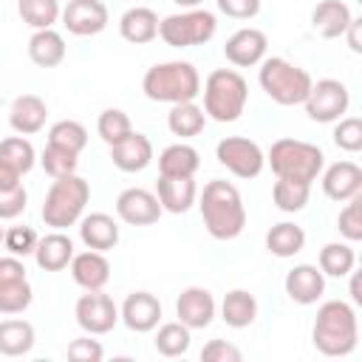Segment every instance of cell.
Masks as SVG:
<instances>
[{
    "mask_svg": "<svg viewBox=\"0 0 362 362\" xmlns=\"http://www.w3.org/2000/svg\"><path fill=\"white\" fill-rule=\"evenodd\" d=\"M201 218L206 232L215 240H232L246 226V206L235 184L229 181H209L201 192Z\"/></svg>",
    "mask_w": 362,
    "mask_h": 362,
    "instance_id": "1",
    "label": "cell"
},
{
    "mask_svg": "<svg viewBox=\"0 0 362 362\" xmlns=\"http://www.w3.org/2000/svg\"><path fill=\"white\" fill-rule=\"evenodd\" d=\"M314 348L325 356H348L356 348L359 328H356V311L345 300H328L317 308L314 331H311Z\"/></svg>",
    "mask_w": 362,
    "mask_h": 362,
    "instance_id": "2",
    "label": "cell"
},
{
    "mask_svg": "<svg viewBox=\"0 0 362 362\" xmlns=\"http://www.w3.org/2000/svg\"><path fill=\"white\" fill-rule=\"evenodd\" d=\"M141 90L147 99L153 102H192L201 93V76L195 71L192 62H161L147 68L144 79H141Z\"/></svg>",
    "mask_w": 362,
    "mask_h": 362,
    "instance_id": "3",
    "label": "cell"
},
{
    "mask_svg": "<svg viewBox=\"0 0 362 362\" xmlns=\"http://www.w3.org/2000/svg\"><path fill=\"white\" fill-rule=\"evenodd\" d=\"M204 113L215 122H235L246 110L249 85L232 68H218L204 82Z\"/></svg>",
    "mask_w": 362,
    "mask_h": 362,
    "instance_id": "4",
    "label": "cell"
},
{
    "mask_svg": "<svg viewBox=\"0 0 362 362\" xmlns=\"http://www.w3.org/2000/svg\"><path fill=\"white\" fill-rule=\"evenodd\" d=\"M260 88L266 96L277 105H303L308 90H311V74L283 57H269L260 59V74H257Z\"/></svg>",
    "mask_w": 362,
    "mask_h": 362,
    "instance_id": "5",
    "label": "cell"
},
{
    "mask_svg": "<svg viewBox=\"0 0 362 362\" xmlns=\"http://www.w3.org/2000/svg\"><path fill=\"white\" fill-rule=\"evenodd\" d=\"M266 161L272 164L277 178H291V181L311 184L322 173L325 156L317 144H308V141H300V139H277L272 144Z\"/></svg>",
    "mask_w": 362,
    "mask_h": 362,
    "instance_id": "6",
    "label": "cell"
},
{
    "mask_svg": "<svg viewBox=\"0 0 362 362\" xmlns=\"http://www.w3.org/2000/svg\"><path fill=\"white\" fill-rule=\"evenodd\" d=\"M88 198H90V184L85 178H79L76 173L65 175V178H54L51 189L45 192L40 215H42L45 226L68 229L82 218Z\"/></svg>",
    "mask_w": 362,
    "mask_h": 362,
    "instance_id": "7",
    "label": "cell"
},
{
    "mask_svg": "<svg viewBox=\"0 0 362 362\" xmlns=\"http://www.w3.org/2000/svg\"><path fill=\"white\" fill-rule=\"evenodd\" d=\"M215 31H218V20L206 8H189V11L158 20V37L173 48L204 45L215 37Z\"/></svg>",
    "mask_w": 362,
    "mask_h": 362,
    "instance_id": "8",
    "label": "cell"
},
{
    "mask_svg": "<svg viewBox=\"0 0 362 362\" xmlns=\"http://www.w3.org/2000/svg\"><path fill=\"white\" fill-rule=\"evenodd\" d=\"M303 105L311 122L328 124V122L342 119V113L351 105V93L339 79H320V82H311V90Z\"/></svg>",
    "mask_w": 362,
    "mask_h": 362,
    "instance_id": "9",
    "label": "cell"
},
{
    "mask_svg": "<svg viewBox=\"0 0 362 362\" xmlns=\"http://www.w3.org/2000/svg\"><path fill=\"white\" fill-rule=\"evenodd\" d=\"M215 156L238 178H255L266 167L263 150L252 139H243V136H226V139H221L218 147H215Z\"/></svg>",
    "mask_w": 362,
    "mask_h": 362,
    "instance_id": "10",
    "label": "cell"
},
{
    "mask_svg": "<svg viewBox=\"0 0 362 362\" xmlns=\"http://www.w3.org/2000/svg\"><path fill=\"white\" fill-rule=\"evenodd\" d=\"M74 317H76V322H79V328L85 334H107L119 322V308L99 288V291H88V294H82L76 300Z\"/></svg>",
    "mask_w": 362,
    "mask_h": 362,
    "instance_id": "11",
    "label": "cell"
},
{
    "mask_svg": "<svg viewBox=\"0 0 362 362\" xmlns=\"http://www.w3.org/2000/svg\"><path fill=\"white\" fill-rule=\"evenodd\" d=\"M62 25L76 37H90L107 28V6L102 0H68L62 8Z\"/></svg>",
    "mask_w": 362,
    "mask_h": 362,
    "instance_id": "12",
    "label": "cell"
},
{
    "mask_svg": "<svg viewBox=\"0 0 362 362\" xmlns=\"http://www.w3.org/2000/svg\"><path fill=\"white\" fill-rule=\"evenodd\" d=\"M161 204L153 192L141 189V187H130L124 192H119L116 198V215L130 223V226H150L161 218Z\"/></svg>",
    "mask_w": 362,
    "mask_h": 362,
    "instance_id": "13",
    "label": "cell"
},
{
    "mask_svg": "<svg viewBox=\"0 0 362 362\" xmlns=\"http://www.w3.org/2000/svg\"><path fill=\"white\" fill-rule=\"evenodd\" d=\"M119 317H122V322H124L130 331L147 334V331H153V328L158 325V320H161V303H158V297L150 294V291H133V294H127V300L122 303Z\"/></svg>",
    "mask_w": 362,
    "mask_h": 362,
    "instance_id": "14",
    "label": "cell"
},
{
    "mask_svg": "<svg viewBox=\"0 0 362 362\" xmlns=\"http://www.w3.org/2000/svg\"><path fill=\"white\" fill-rule=\"evenodd\" d=\"M266 48H269V40L260 28H240L226 40L223 54L232 65L252 68V65H260V59L266 57Z\"/></svg>",
    "mask_w": 362,
    "mask_h": 362,
    "instance_id": "15",
    "label": "cell"
},
{
    "mask_svg": "<svg viewBox=\"0 0 362 362\" xmlns=\"http://www.w3.org/2000/svg\"><path fill=\"white\" fill-rule=\"evenodd\" d=\"M175 314H178V322H184L189 331L192 328H206L215 317V297L201 286H189L178 294Z\"/></svg>",
    "mask_w": 362,
    "mask_h": 362,
    "instance_id": "16",
    "label": "cell"
},
{
    "mask_svg": "<svg viewBox=\"0 0 362 362\" xmlns=\"http://www.w3.org/2000/svg\"><path fill=\"white\" fill-rule=\"evenodd\" d=\"M286 294L294 300V303H300V305H311V303H317L320 297H322V291H325V274L317 269V266H311V263H300V266H294L288 274H286Z\"/></svg>",
    "mask_w": 362,
    "mask_h": 362,
    "instance_id": "17",
    "label": "cell"
},
{
    "mask_svg": "<svg viewBox=\"0 0 362 362\" xmlns=\"http://www.w3.org/2000/svg\"><path fill=\"white\" fill-rule=\"evenodd\" d=\"M45 119H48V105L37 93H23L11 102L8 124H11L14 133H20V136L40 133L45 127Z\"/></svg>",
    "mask_w": 362,
    "mask_h": 362,
    "instance_id": "18",
    "label": "cell"
},
{
    "mask_svg": "<svg viewBox=\"0 0 362 362\" xmlns=\"http://www.w3.org/2000/svg\"><path fill=\"white\" fill-rule=\"evenodd\" d=\"M110 158L122 173H139L153 161V141L144 133H130L110 144Z\"/></svg>",
    "mask_w": 362,
    "mask_h": 362,
    "instance_id": "19",
    "label": "cell"
},
{
    "mask_svg": "<svg viewBox=\"0 0 362 362\" xmlns=\"http://www.w3.org/2000/svg\"><path fill=\"white\" fill-rule=\"evenodd\" d=\"M322 192L331 201H348L362 192V170L354 161H337L322 175Z\"/></svg>",
    "mask_w": 362,
    "mask_h": 362,
    "instance_id": "20",
    "label": "cell"
},
{
    "mask_svg": "<svg viewBox=\"0 0 362 362\" xmlns=\"http://www.w3.org/2000/svg\"><path fill=\"white\" fill-rule=\"evenodd\" d=\"M71 274H74L76 286H82L85 291H99L110 280V263H107L105 252L88 249V252L71 257Z\"/></svg>",
    "mask_w": 362,
    "mask_h": 362,
    "instance_id": "21",
    "label": "cell"
},
{
    "mask_svg": "<svg viewBox=\"0 0 362 362\" xmlns=\"http://www.w3.org/2000/svg\"><path fill=\"white\" fill-rule=\"evenodd\" d=\"M354 20L351 8L342 0H322L314 6L311 11V28L322 37V40H337L345 34L348 23Z\"/></svg>",
    "mask_w": 362,
    "mask_h": 362,
    "instance_id": "22",
    "label": "cell"
},
{
    "mask_svg": "<svg viewBox=\"0 0 362 362\" xmlns=\"http://www.w3.org/2000/svg\"><path fill=\"white\" fill-rule=\"evenodd\" d=\"M79 238L93 252H107L119 243V223L105 212H90L79 223Z\"/></svg>",
    "mask_w": 362,
    "mask_h": 362,
    "instance_id": "23",
    "label": "cell"
},
{
    "mask_svg": "<svg viewBox=\"0 0 362 362\" xmlns=\"http://www.w3.org/2000/svg\"><path fill=\"white\" fill-rule=\"evenodd\" d=\"M119 34L133 42V45H144V42H153L158 37V14L147 6H136V8H127L119 20Z\"/></svg>",
    "mask_w": 362,
    "mask_h": 362,
    "instance_id": "24",
    "label": "cell"
},
{
    "mask_svg": "<svg viewBox=\"0 0 362 362\" xmlns=\"http://www.w3.org/2000/svg\"><path fill=\"white\" fill-rule=\"evenodd\" d=\"M195 181L192 178H167L161 175L158 184H156V198L161 204V209L173 212V215H181L187 212L192 204H195Z\"/></svg>",
    "mask_w": 362,
    "mask_h": 362,
    "instance_id": "25",
    "label": "cell"
},
{
    "mask_svg": "<svg viewBox=\"0 0 362 362\" xmlns=\"http://www.w3.org/2000/svg\"><path fill=\"white\" fill-rule=\"evenodd\" d=\"M198 167H201L198 150L184 141L164 147L158 156V173L167 178H192L198 173Z\"/></svg>",
    "mask_w": 362,
    "mask_h": 362,
    "instance_id": "26",
    "label": "cell"
},
{
    "mask_svg": "<svg viewBox=\"0 0 362 362\" xmlns=\"http://www.w3.org/2000/svg\"><path fill=\"white\" fill-rule=\"evenodd\" d=\"M34 257H37V266L45 269V272H62L71 257H74V243L68 235H62L59 229L40 238L37 240V249H34Z\"/></svg>",
    "mask_w": 362,
    "mask_h": 362,
    "instance_id": "27",
    "label": "cell"
},
{
    "mask_svg": "<svg viewBox=\"0 0 362 362\" xmlns=\"http://www.w3.org/2000/svg\"><path fill=\"white\" fill-rule=\"evenodd\" d=\"M28 57L40 68H57L65 59V40L54 28H40L28 40Z\"/></svg>",
    "mask_w": 362,
    "mask_h": 362,
    "instance_id": "28",
    "label": "cell"
},
{
    "mask_svg": "<svg viewBox=\"0 0 362 362\" xmlns=\"http://www.w3.org/2000/svg\"><path fill=\"white\" fill-rule=\"evenodd\" d=\"M221 317L229 328H246L257 317V300L246 288H232L221 303Z\"/></svg>",
    "mask_w": 362,
    "mask_h": 362,
    "instance_id": "29",
    "label": "cell"
},
{
    "mask_svg": "<svg viewBox=\"0 0 362 362\" xmlns=\"http://www.w3.org/2000/svg\"><path fill=\"white\" fill-rule=\"evenodd\" d=\"M303 246H305V232H303V226H297L291 221L274 223L266 232V249L274 257H294L297 252H303Z\"/></svg>",
    "mask_w": 362,
    "mask_h": 362,
    "instance_id": "30",
    "label": "cell"
},
{
    "mask_svg": "<svg viewBox=\"0 0 362 362\" xmlns=\"http://www.w3.org/2000/svg\"><path fill=\"white\" fill-rule=\"evenodd\" d=\"M206 124V113L204 107H198L195 102H178L170 107L167 113V127L173 136H181V139H192L204 130Z\"/></svg>",
    "mask_w": 362,
    "mask_h": 362,
    "instance_id": "31",
    "label": "cell"
},
{
    "mask_svg": "<svg viewBox=\"0 0 362 362\" xmlns=\"http://www.w3.org/2000/svg\"><path fill=\"white\" fill-rule=\"evenodd\" d=\"M34 348V325L28 320H3L0 322V354L23 356Z\"/></svg>",
    "mask_w": 362,
    "mask_h": 362,
    "instance_id": "32",
    "label": "cell"
},
{
    "mask_svg": "<svg viewBox=\"0 0 362 362\" xmlns=\"http://www.w3.org/2000/svg\"><path fill=\"white\" fill-rule=\"evenodd\" d=\"M308 195H311V184L291 181V178H277L272 187V198L280 212H300L308 204Z\"/></svg>",
    "mask_w": 362,
    "mask_h": 362,
    "instance_id": "33",
    "label": "cell"
},
{
    "mask_svg": "<svg viewBox=\"0 0 362 362\" xmlns=\"http://www.w3.org/2000/svg\"><path fill=\"white\" fill-rule=\"evenodd\" d=\"M356 255L348 243H325L320 249V272L328 277H345L354 272Z\"/></svg>",
    "mask_w": 362,
    "mask_h": 362,
    "instance_id": "34",
    "label": "cell"
},
{
    "mask_svg": "<svg viewBox=\"0 0 362 362\" xmlns=\"http://www.w3.org/2000/svg\"><path fill=\"white\" fill-rule=\"evenodd\" d=\"M17 11L23 17V23H28L31 28H51L62 8H59V0H17Z\"/></svg>",
    "mask_w": 362,
    "mask_h": 362,
    "instance_id": "35",
    "label": "cell"
},
{
    "mask_svg": "<svg viewBox=\"0 0 362 362\" xmlns=\"http://www.w3.org/2000/svg\"><path fill=\"white\" fill-rule=\"evenodd\" d=\"M153 342L161 356H184L189 351V328L184 322H164Z\"/></svg>",
    "mask_w": 362,
    "mask_h": 362,
    "instance_id": "36",
    "label": "cell"
},
{
    "mask_svg": "<svg viewBox=\"0 0 362 362\" xmlns=\"http://www.w3.org/2000/svg\"><path fill=\"white\" fill-rule=\"evenodd\" d=\"M0 161H6L8 167H14V170L23 175V173H28V170L34 167L37 156H34V147H31L28 139H23V136H8V139L0 141Z\"/></svg>",
    "mask_w": 362,
    "mask_h": 362,
    "instance_id": "37",
    "label": "cell"
},
{
    "mask_svg": "<svg viewBox=\"0 0 362 362\" xmlns=\"http://www.w3.org/2000/svg\"><path fill=\"white\" fill-rule=\"evenodd\" d=\"M48 144L65 147V150H71V153L79 156V153L85 150V144H88V130H85L79 122H74V119H62V122L51 124V130H48Z\"/></svg>",
    "mask_w": 362,
    "mask_h": 362,
    "instance_id": "38",
    "label": "cell"
},
{
    "mask_svg": "<svg viewBox=\"0 0 362 362\" xmlns=\"http://www.w3.org/2000/svg\"><path fill=\"white\" fill-rule=\"evenodd\" d=\"M34 300L28 277L0 283V314H23Z\"/></svg>",
    "mask_w": 362,
    "mask_h": 362,
    "instance_id": "39",
    "label": "cell"
},
{
    "mask_svg": "<svg viewBox=\"0 0 362 362\" xmlns=\"http://www.w3.org/2000/svg\"><path fill=\"white\" fill-rule=\"evenodd\" d=\"M96 133L102 136V141L116 144V141H122L124 136H130V133H133L130 116H127L124 110H119V107H107V110H102V113H99Z\"/></svg>",
    "mask_w": 362,
    "mask_h": 362,
    "instance_id": "40",
    "label": "cell"
},
{
    "mask_svg": "<svg viewBox=\"0 0 362 362\" xmlns=\"http://www.w3.org/2000/svg\"><path fill=\"white\" fill-rule=\"evenodd\" d=\"M40 164H42V170H45L51 178H65V175H74V173H76L79 158H76V153H71V150H65V147L48 144V147L42 150Z\"/></svg>",
    "mask_w": 362,
    "mask_h": 362,
    "instance_id": "41",
    "label": "cell"
},
{
    "mask_svg": "<svg viewBox=\"0 0 362 362\" xmlns=\"http://www.w3.org/2000/svg\"><path fill=\"white\" fill-rule=\"evenodd\" d=\"M337 226H339V232H342L345 240H351V243L362 240V198L359 195L348 198V206L339 212Z\"/></svg>",
    "mask_w": 362,
    "mask_h": 362,
    "instance_id": "42",
    "label": "cell"
},
{
    "mask_svg": "<svg viewBox=\"0 0 362 362\" xmlns=\"http://www.w3.org/2000/svg\"><path fill=\"white\" fill-rule=\"evenodd\" d=\"M334 144L345 153H359L362 150V119L356 116L339 119V124L334 127Z\"/></svg>",
    "mask_w": 362,
    "mask_h": 362,
    "instance_id": "43",
    "label": "cell"
},
{
    "mask_svg": "<svg viewBox=\"0 0 362 362\" xmlns=\"http://www.w3.org/2000/svg\"><path fill=\"white\" fill-rule=\"evenodd\" d=\"M37 232L31 226H11L8 232H3V243L6 249L14 255V257H25V255H34L37 249Z\"/></svg>",
    "mask_w": 362,
    "mask_h": 362,
    "instance_id": "44",
    "label": "cell"
},
{
    "mask_svg": "<svg viewBox=\"0 0 362 362\" xmlns=\"http://www.w3.org/2000/svg\"><path fill=\"white\" fill-rule=\"evenodd\" d=\"M28 192L25 187H11V189H0V221H11L25 209Z\"/></svg>",
    "mask_w": 362,
    "mask_h": 362,
    "instance_id": "45",
    "label": "cell"
},
{
    "mask_svg": "<svg viewBox=\"0 0 362 362\" xmlns=\"http://www.w3.org/2000/svg\"><path fill=\"white\" fill-rule=\"evenodd\" d=\"M102 356H105V348L99 345V339L79 337L68 345V359L74 362H102Z\"/></svg>",
    "mask_w": 362,
    "mask_h": 362,
    "instance_id": "46",
    "label": "cell"
},
{
    "mask_svg": "<svg viewBox=\"0 0 362 362\" xmlns=\"http://www.w3.org/2000/svg\"><path fill=\"white\" fill-rule=\"evenodd\" d=\"M204 362H240V351L226 339H212L201 348Z\"/></svg>",
    "mask_w": 362,
    "mask_h": 362,
    "instance_id": "47",
    "label": "cell"
},
{
    "mask_svg": "<svg viewBox=\"0 0 362 362\" xmlns=\"http://www.w3.org/2000/svg\"><path fill=\"white\" fill-rule=\"evenodd\" d=\"M218 8L232 20H252L260 11V0H218Z\"/></svg>",
    "mask_w": 362,
    "mask_h": 362,
    "instance_id": "48",
    "label": "cell"
},
{
    "mask_svg": "<svg viewBox=\"0 0 362 362\" xmlns=\"http://www.w3.org/2000/svg\"><path fill=\"white\" fill-rule=\"evenodd\" d=\"M25 277V266L20 257L8 255V257H0V283H8V280H23Z\"/></svg>",
    "mask_w": 362,
    "mask_h": 362,
    "instance_id": "49",
    "label": "cell"
},
{
    "mask_svg": "<svg viewBox=\"0 0 362 362\" xmlns=\"http://www.w3.org/2000/svg\"><path fill=\"white\" fill-rule=\"evenodd\" d=\"M359 28H362V20H351L348 23V28H345V37H348V45H351V51L354 54H362V40H359Z\"/></svg>",
    "mask_w": 362,
    "mask_h": 362,
    "instance_id": "50",
    "label": "cell"
},
{
    "mask_svg": "<svg viewBox=\"0 0 362 362\" xmlns=\"http://www.w3.org/2000/svg\"><path fill=\"white\" fill-rule=\"evenodd\" d=\"M11 187H20V173L6 161H0V189H11Z\"/></svg>",
    "mask_w": 362,
    "mask_h": 362,
    "instance_id": "51",
    "label": "cell"
},
{
    "mask_svg": "<svg viewBox=\"0 0 362 362\" xmlns=\"http://www.w3.org/2000/svg\"><path fill=\"white\" fill-rule=\"evenodd\" d=\"M351 300L356 305H362V280H359V272H354V277H351Z\"/></svg>",
    "mask_w": 362,
    "mask_h": 362,
    "instance_id": "52",
    "label": "cell"
},
{
    "mask_svg": "<svg viewBox=\"0 0 362 362\" xmlns=\"http://www.w3.org/2000/svg\"><path fill=\"white\" fill-rule=\"evenodd\" d=\"M173 3L184 6V8H195V6H198V3H204V0H173Z\"/></svg>",
    "mask_w": 362,
    "mask_h": 362,
    "instance_id": "53",
    "label": "cell"
},
{
    "mask_svg": "<svg viewBox=\"0 0 362 362\" xmlns=\"http://www.w3.org/2000/svg\"><path fill=\"white\" fill-rule=\"evenodd\" d=\"M0 240H3V226H0Z\"/></svg>",
    "mask_w": 362,
    "mask_h": 362,
    "instance_id": "54",
    "label": "cell"
}]
</instances>
